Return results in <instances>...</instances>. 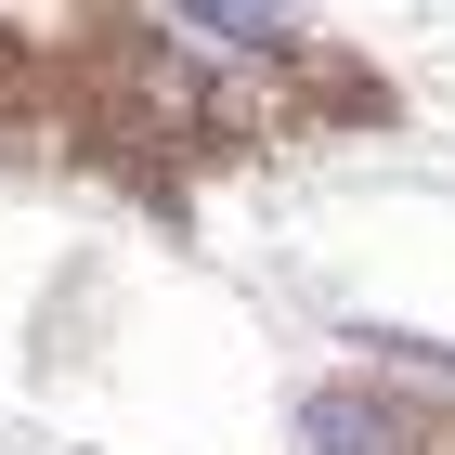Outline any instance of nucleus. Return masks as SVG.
Returning a JSON list of instances; mask_svg holds the SVG:
<instances>
[{
  "label": "nucleus",
  "instance_id": "1",
  "mask_svg": "<svg viewBox=\"0 0 455 455\" xmlns=\"http://www.w3.org/2000/svg\"><path fill=\"white\" fill-rule=\"evenodd\" d=\"M156 13H170L182 39H196V52H286V39H299V0H156Z\"/></svg>",
  "mask_w": 455,
  "mask_h": 455
},
{
  "label": "nucleus",
  "instance_id": "2",
  "mask_svg": "<svg viewBox=\"0 0 455 455\" xmlns=\"http://www.w3.org/2000/svg\"><path fill=\"white\" fill-rule=\"evenodd\" d=\"M299 443H313V455H390V417H378V403H351V390H325L313 417H299Z\"/></svg>",
  "mask_w": 455,
  "mask_h": 455
}]
</instances>
